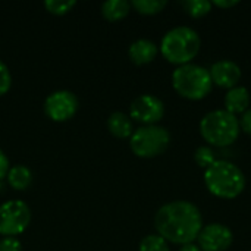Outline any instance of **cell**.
I'll use <instances>...</instances> for the list:
<instances>
[{
  "instance_id": "cell-1",
  "label": "cell",
  "mask_w": 251,
  "mask_h": 251,
  "mask_svg": "<svg viewBox=\"0 0 251 251\" xmlns=\"http://www.w3.org/2000/svg\"><path fill=\"white\" fill-rule=\"evenodd\" d=\"M154 226L159 235L166 241L184 246L193 243L199 237L203 228V218L196 204L176 200L157 210Z\"/></svg>"
},
{
  "instance_id": "cell-2",
  "label": "cell",
  "mask_w": 251,
  "mask_h": 251,
  "mask_svg": "<svg viewBox=\"0 0 251 251\" xmlns=\"http://www.w3.org/2000/svg\"><path fill=\"white\" fill-rule=\"evenodd\" d=\"M204 182L216 197L235 199L246 187V176L237 165L228 160H216L206 169Z\"/></svg>"
},
{
  "instance_id": "cell-3",
  "label": "cell",
  "mask_w": 251,
  "mask_h": 251,
  "mask_svg": "<svg viewBox=\"0 0 251 251\" xmlns=\"http://www.w3.org/2000/svg\"><path fill=\"white\" fill-rule=\"evenodd\" d=\"M200 44L197 31L190 26H175L163 35L160 51L171 63L185 65L199 53Z\"/></svg>"
},
{
  "instance_id": "cell-4",
  "label": "cell",
  "mask_w": 251,
  "mask_h": 251,
  "mask_svg": "<svg viewBox=\"0 0 251 251\" xmlns=\"http://www.w3.org/2000/svg\"><path fill=\"white\" fill-rule=\"evenodd\" d=\"M240 119L225 109L209 112L200 122V132L213 146L225 147L232 144L240 134Z\"/></svg>"
},
{
  "instance_id": "cell-5",
  "label": "cell",
  "mask_w": 251,
  "mask_h": 251,
  "mask_svg": "<svg viewBox=\"0 0 251 251\" xmlns=\"http://www.w3.org/2000/svg\"><path fill=\"white\" fill-rule=\"evenodd\" d=\"M172 84L182 97L190 100L206 97L213 87L210 71L196 63L179 65L172 74Z\"/></svg>"
},
{
  "instance_id": "cell-6",
  "label": "cell",
  "mask_w": 251,
  "mask_h": 251,
  "mask_svg": "<svg viewBox=\"0 0 251 251\" xmlns=\"http://www.w3.org/2000/svg\"><path fill=\"white\" fill-rule=\"evenodd\" d=\"M171 143V134L160 125H144L137 128L131 138V150L138 157H156L168 149Z\"/></svg>"
},
{
  "instance_id": "cell-7",
  "label": "cell",
  "mask_w": 251,
  "mask_h": 251,
  "mask_svg": "<svg viewBox=\"0 0 251 251\" xmlns=\"http://www.w3.org/2000/svg\"><path fill=\"white\" fill-rule=\"evenodd\" d=\"M31 222V210L22 200H7L0 204V235L22 234Z\"/></svg>"
},
{
  "instance_id": "cell-8",
  "label": "cell",
  "mask_w": 251,
  "mask_h": 251,
  "mask_svg": "<svg viewBox=\"0 0 251 251\" xmlns=\"http://www.w3.org/2000/svg\"><path fill=\"white\" fill-rule=\"evenodd\" d=\"M78 97L68 90L51 93L44 101V113L54 122H65L71 119L78 110Z\"/></svg>"
},
{
  "instance_id": "cell-9",
  "label": "cell",
  "mask_w": 251,
  "mask_h": 251,
  "mask_svg": "<svg viewBox=\"0 0 251 251\" xmlns=\"http://www.w3.org/2000/svg\"><path fill=\"white\" fill-rule=\"evenodd\" d=\"M165 115L163 101L153 94H143L132 100L129 106V118L146 125H156Z\"/></svg>"
},
{
  "instance_id": "cell-10",
  "label": "cell",
  "mask_w": 251,
  "mask_h": 251,
  "mask_svg": "<svg viewBox=\"0 0 251 251\" xmlns=\"http://www.w3.org/2000/svg\"><path fill=\"white\" fill-rule=\"evenodd\" d=\"M232 231L222 224H209L201 228L197 240L201 251H225L232 244Z\"/></svg>"
},
{
  "instance_id": "cell-11",
  "label": "cell",
  "mask_w": 251,
  "mask_h": 251,
  "mask_svg": "<svg viewBox=\"0 0 251 251\" xmlns=\"http://www.w3.org/2000/svg\"><path fill=\"white\" fill-rule=\"evenodd\" d=\"M210 76L215 84L224 88H234L241 79V68L228 59L218 60L210 68Z\"/></svg>"
},
{
  "instance_id": "cell-12",
  "label": "cell",
  "mask_w": 251,
  "mask_h": 251,
  "mask_svg": "<svg viewBox=\"0 0 251 251\" xmlns=\"http://www.w3.org/2000/svg\"><path fill=\"white\" fill-rule=\"evenodd\" d=\"M157 46L156 43H153L149 38H140L135 40L131 46H129V59L135 63V65H146L150 63L156 54H157Z\"/></svg>"
},
{
  "instance_id": "cell-13",
  "label": "cell",
  "mask_w": 251,
  "mask_h": 251,
  "mask_svg": "<svg viewBox=\"0 0 251 251\" xmlns=\"http://www.w3.org/2000/svg\"><path fill=\"white\" fill-rule=\"evenodd\" d=\"M250 106V91L246 87H234L228 90L225 94V110H228L232 115L244 113Z\"/></svg>"
},
{
  "instance_id": "cell-14",
  "label": "cell",
  "mask_w": 251,
  "mask_h": 251,
  "mask_svg": "<svg viewBox=\"0 0 251 251\" xmlns=\"http://www.w3.org/2000/svg\"><path fill=\"white\" fill-rule=\"evenodd\" d=\"M107 128H109L110 134L115 135V137H118V138L131 137L132 132H134L132 121L124 112H113L109 116V119H107Z\"/></svg>"
},
{
  "instance_id": "cell-15",
  "label": "cell",
  "mask_w": 251,
  "mask_h": 251,
  "mask_svg": "<svg viewBox=\"0 0 251 251\" xmlns=\"http://www.w3.org/2000/svg\"><path fill=\"white\" fill-rule=\"evenodd\" d=\"M6 178H7V182L10 184V187L18 190V191L26 190L32 184V172L29 168H26L24 165L12 166L9 169Z\"/></svg>"
},
{
  "instance_id": "cell-16",
  "label": "cell",
  "mask_w": 251,
  "mask_h": 251,
  "mask_svg": "<svg viewBox=\"0 0 251 251\" xmlns=\"http://www.w3.org/2000/svg\"><path fill=\"white\" fill-rule=\"evenodd\" d=\"M131 4L126 0H107L101 4V15L107 21H119L129 13Z\"/></svg>"
},
{
  "instance_id": "cell-17",
  "label": "cell",
  "mask_w": 251,
  "mask_h": 251,
  "mask_svg": "<svg viewBox=\"0 0 251 251\" xmlns=\"http://www.w3.org/2000/svg\"><path fill=\"white\" fill-rule=\"evenodd\" d=\"M140 13L143 15H154L159 13L168 4L166 0H132L131 3Z\"/></svg>"
},
{
  "instance_id": "cell-18",
  "label": "cell",
  "mask_w": 251,
  "mask_h": 251,
  "mask_svg": "<svg viewBox=\"0 0 251 251\" xmlns=\"http://www.w3.org/2000/svg\"><path fill=\"white\" fill-rule=\"evenodd\" d=\"M184 9L193 18H201L207 15L212 9V1L209 0H187L182 3Z\"/></svg>"
},
{
  "instance_id": "cell-19",
  "label": "cell",
  "mask_w": 251,
  "mask_h": 251,
  "mask_svg": "<svg viewBox=\"0 0 251 251\" xmlns=\"http://www.w3.org/2000/svg\"><path fill=\"white\" fill-rule=\"evenodd\" d=\"M140 251H171L168 241L160 235H147L140 243Z\"/></svg>"
},
{
  "instance_id": "cell-20",
  "label": "cell",
  "mask_w": 251,
  "mask_h": 251,
  "mask_svg": "<svg viewBox=\"0 0 251 251\" xmlns=\"http://www.w3.org/2000/svg\"><path fill=\"white\" fill-rule=\"evenodd\" d=\"M75 4V0H44V7L53 15H65Z\"/></svg>"
},
{
  "instance_id": "cell-21",
  "label": "cell",
  "mask_w": 251,
  "mask_h": 251,
  "mask_svg": "<svg viewBox=\"0 0 251 251\" xmlns=\"http://www.w3.org/2000/svg\"><path fill=\"white\" fill-rule=\"evenodd\" d=\"M194 160L197 162L199 166L201 168H209L210 165H213L216 162V157H215V151L207 147V146H201L196 150L194 153Z\"/></svg>"
},
{
  "instance_id": "cell-22",
  "label": "cell",
  "mask_w": 251,
  "mask_h": 251,
  "mask_svg": "<svg viewBox=\"0 0 251 251\" xmlns=\"http://www.w3.org/2000/svg\"><path fill=\"white\" fill-rule=\"evenodd\" d=\"M12 87V75L4 62L0 60V96L6 94Z\"/></svg>"
},
{
  "instance_id": "cell-23",
  "label": "cell",
  "mask_w": 251,
  "mask_h": 251,
  "mask_svg": "<svg viewBox=\"0 0 251 251\" xmlns=\"http://www.w3.org/2000/svg\"><path fill=\"white\" fill-rule=\"evenodd\" d=\"M0 251H22V244L15 237H4L0 240Z\"/></svg>"
},
{
  "instance_id": "cell-24",
  "label": "cell",
  "mask_w": 251,
  "mask_h": 251,
  "mask_svg": "<svg viewBox=\"0 0 251 251\" xmlns=\"http://www.w3.org/2000/svg\"><path fill=\"white\" fill-rule=\"evenodd\" d=\"M240 126L243 128L244 132H247L249 135H251V109H247L240 121Z\"/></svg>"
},
{
  "instance_id": "cell-25",
  "label": "cell",
  "mask_w": 251,
  "mask_h": 251,
  "mask_svg": "<svg viewBox=\"0 0 251 251\" xmlns=\"http://www.w3.org/2000/svg\"><path fill=\"white\" fill-rule=\"evenodd\" d=\"M9 169H10L9 159H7V156L3 153V150H0V181H1L3 178H6Z\"/></svg>"
},
{
  "instance_id": "cell-26",
  "label": "cell",
  "mask_w": 251,
  "mask_h": 251,
  "mask_svg": "<svg viewBox=\"0 0 251 251\" xmlns=\"http://www.w3.org/2000/svg\"><path fill=\"white\" fill-rule=\"evenodd\" d=\"M212 4H215L218 7H231V6L238 4V0H213Z\"/></svg>"
},
{
  "instance_id": "cell-27",
  "label": "cell",
  "mask_w": 251,
  "mask_h": 251,
  "mask_svg": "<svg viewBox=\"0 0 251 251\" xmlns=\"http://www.w3.org/2000/svg\"><path fill=\"white\" fill-rule=\"evenodd\" d=\"M179 251H201V249H200V247H197L196 244L190 243V244H184Z\"/></svg>"
}]
</instances>
